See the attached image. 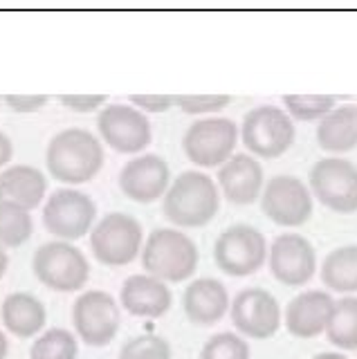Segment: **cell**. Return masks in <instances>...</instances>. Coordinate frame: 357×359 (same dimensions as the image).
<instances>
[{
	"instance_id": "cell-1",
	"label": "cell",
	"mask_w": 357,
	"mask_h": 359,
	"mask_svg": "<svg viewBox=\"0 0 357 359\" xmlns=\"http://www.w3.org/2000/svg\"><path fill=\"white\" fill-rule=\"evenodd\" d=\"M46 164L54 180L63 184H86L102 171L104 146L88 128H63L50 140Z\"/></svg>"
},
{
	"instance_id": "cell-2",
	"label": "cell",
	"mask_w": 357,
	"mask_h": 359,
	"mask_svg": "<svg viewBox=\"0 0 357 359\" xmlns=\"http://www.w3.org/2000/svg\"><path fill=\"white\" fill-rule=\"evenodd\" d=\"M220 209V191L214 177L203 171H184L171 180L162 198V211L175 227H205Z\"/></svg>"
},
{
	"instance_id": "cell-3",
	"label": "cell",
	"mask_w": 357,
	"mask_h": 359,
	"mask_svg": "<svg viewBox=\"0 0 357 359\" xmlns=\"http://www.w3.org/2000/svg\"><path fill=\"white\" fill-rule=\"evenodd\" d=\"M198 261L200 252L191 236L173 227L153 229L142 247V267L147 269L144 274L160 278L166 285L191 278Z\"/></svg>"
},
{
	"instance_id": "cell-4",
	"label": "cell",
	"mask_w": 357,
	"mask_h": 359,
	"mask_svg": "<svg viewBox=\"0 0 357 359\" xmlns=\"http://www.w3.org/2000/svg\"><path fill=\"white\" fill-rule=\"evenodd\" d=\"M144 229L137 218L124 211L102 216L90 229V250L102 265L124 267L142 254Z\"/></svg>"
},
{
	"instance_id": "cell-5",
	"label": "cell",
	"mask_w": 357,
	"mask_h": 359,
	"mask_svg": "<svg viewBox=\"0 0 357 359\" xmlns=\"http://www.w3.org/2000/svg\"><path fill=\"white\" fill-rule=\"evenodd\" d=\"M295 121L283 108L259 106L252 108L241 123V142L256 160H274L290 151L295 144Z\"/></svg>"
},
{
	"instance_id": "cell-6",
	"label": "cell",
	"mask_w": 357,
	"mask_h": 359,
	"mask_svg": "<svg viewBox=\"0 0 357 359\" xmlns=\"http://www.w3.org/2000/svg\"><path fill=\"white\" fill-rule=\"evenodd\" d=\"M34 276L54 292H76L90 278V263L86 254L72 243H43L32 258Z\"/></svg>"
},
{
	"instance_id": "cell-7",
	"label": "cell",
	"mask_w": 357,
	"mask_h": 359,
	"mask_svg": "<svg viewBox=\"0 0 357 359\" xmlns=\"http://www.w3.org/2000/svg\"><path fill=\"white\" fill-rule=\"evenodd\" d=\"M97 218V202L79 189L61 187L46 198L43 224L57 241L74 243L90 233Z\"/></svg>"
},
{
	"instance_id": "cell-8",
	"label": "cell",
	"mask_w": 357,
	"mask_h": 359,
	"mask_svg": "<svg viewBox=\"0 0 357 359\" xmlns=\"http://www.w3.org/2000/svg\"><path fill=\"white\" fill-rule=\"evenodd\" d=\"M214 263L229 276H252L267 263V241L252 224L236 222L214 243Z\"/></svg>"
},
{
	"instance_id": "cell-9",
	"label": "cell",
	"mask_w": 357,
	"mask_h": 359,
	"mask_svg": "<svg viewBox=\"0 0 357 359\" xmlns=\"http://www.w3.org/2000/svg\"><path fill=\"white\" fill-rule=\"evenodd\" d=\"M238 144V126L229 117H200L187 128L182 151L189 162L203 168L222 166Z\"/></svg>"
},
{
	"instance_id": "cell-10",
	"label": "cell",
	"mask_w": 357,
	"mask_h": 359,
	"mask_svg": "<svg viewBox=\"0 0 357 359\" xmlns=\"http://www.w3.org/2000/svg\"><path fill=\"white\" fill-rule=\"evenodd\" d=\"M308 189L335 213L357 211V164L344 157H321L310 168Z\"/></svg>"
},
{
	"instance_id": "cell-11",
	"label": "cell",
	"mask_w": 357,
	"mask_h": 359,
	"mask_svg": "<svg viewBox=\"0 0 357 359\" xmlns=\"http://www.w3.org/2000/svg\"><path fill=\"white\" fill-rule=\"evenodd\" d=\"M121 312L115 297L106 290H86L72 306V325L76 337L95 348H104L119 332Z\"/></svg>"
},
{
	"instance_id": "cell-12",
	"label": "cell",
	"mask_w": 357,
	"mask_h": 359,
	"mask_svg": "<svg viewBox=\"0 0 357 359\" xmlns=\"http://www.w3.org/2000/svg\"><path fill=\"white\" fill-rule=\"evenodd\" d=\"M229 319L245 339H270L283 323V310L265 287H243L229 303Z\"/></svg>"
},
{
	"instance_id": "cell-13",
	"label": "cell",
	"mask_w": 357,
	"mask_h": 359,
	"mask_svg": "<svg viewBox=\"0 0 357 359\" xmlns=\"http://www.w3.org/2000/svg\"><path fill=\"white\" fill-rule=\"evenodd\" d=\"M261 209L278 227H301L312 216L315 198L297 175H274L261 191Z\"/></svg>"
},
{
	"instance_id": "cell-14",
	"label": "cell",
	"mask_w": 357,
	"mask_h": 359,
	"mask_svg": "<svg viewBox=\"0 0 357 359\" xmlns=\"http://www.w3.org/2000/svg\"><path fill=\"white\" fill-rule=\"evenodd\" d=\"M97 130L110 149L124 155L144 153L153 140L149 115L126 104H110L99 110Z\"/></svg>"
},
{
	"instance_id": "cell-15",
	"label": "cell",
	"mask_w": 357,
	"mask_h": 359,
	"mask_svg": "<svg viewBox=\"0 0 357 359\" xmlns=\"http://www.w3.org/2000/svg\"><path fill=\"white\" fill-rule=\"evenodd\" d=\"M267 265L281 285L304 287L317 272V252L301 233H278L267 247Z\"/></svg>"
},
{
	"instance_id": "cell-16",
	"label": "cell",
	"mask_w": 357,
	"mask_h": 359,
	"mask_svg": "<svg viewBox=\"0 0 357 359\" xmlns=\"http://www.w3.org/2000/svg\"><path fill=\"white\" fill-rule=\"evenodd\" d=\"M171 184V168L158 153H140L126 162L119 171V189L124 196L149 205L164 198Z\"/></svg>"
},
{
	"instance_id": "cell-17",
	"label": "cell",
	"mask_w": 357,
	"mask_h": 359,
	"mask_svg": "<svg viewBox=\"0 0 357 359\" xmlns=\"http://www.w3.org/2000/svg\"><path fill=\"white\" fill-rule=\"evenodd\" d=\"M216 184L231 205H252L261 198V191L265 187L263 166L250 153H234L225 164L218 166Z\"/></svg>"
},
{
	"instance_id": "cell-18",
	"label": "cell",
	"mask_w": 357,
	"mask_h": 359,
	"mask_svg": "<svg viewBox=\"0 0 357 359\" xmlns=\"http://www.w3.org/2000/svg\"><path fill=\"white\" fill-rule=\"evenodd\" d=\"M335 299L326 290H304L283 310V325L297 339H315L328 328Z\"/></svg>"
},
{
	"instance_id": "cell-19",
	"label": "cell",
	"mask_w": 357,
	"mask_h": 359,
	"mask_svg": "<svg viewBox=\"0 0 357 359\" xmlns=\"http://www.w3.org/2000/svg\"><path fill=\"white\" fill-rule=\"evenodd\" d=\"M119 303L133 317L160 319L171 310L173 294L164 280L149 274H130L119 290Z\"/></svg>"
},
{
	"instance_id": "cell-20",
	"label": "cell",
	"mask_w": 357,
	"mask_h": 359,
	"mask_svg": "<svg viewBox=\"0 0 357 359\" xmlns=\"http://www.w3.org/2000/svg\"><path fill=\"white\" fill-rule=\"evenodd\" d=\"M229 292L218 278L203 276L184 287L182 308L187 319L196 325H214L229 312Z\"/></svg>"
},
{
	"instance_id": "cell-21",
	"label": "cell",
	"mask_w": 357,
	"mask_h": 359,
	"mask_svg": "<svg viewBox=\"0 0 357 359\" xmlns=\"http://www.w3.org/2000/svg\"><path fill=\"white\" fill-rule=\"evenodd\" d=\"M48 194V177L32 164H9L0 171V200L27 211L36 209Z\"/></svg>"
},
{
	"instance_id": "cell-22",
	"label": "cell",
	"mask_w": 357,
	"mask_h": 359,
	"mask_svg": "<svg viewBox=\"0 0 357 359\" xmlns=\"http://www.w3.org/2000/svg\"><path fill=\"white\" fill-rule=\"evenodd\" d=\"M0 319L7 332H12L18 339H32L46 328L48 310L43 301L29 292H12L0 306Z\"/></svg>"
},
{
	"instance_id": "cell-23",
	"label": "cell",
	"mask_w": 357,
	"mask_h": 359,
	"mask_svg": "<svg viewBox=\"0 0 357 359\" xmlns=\"http://www.w3.org/2000/svg\"><path fill=\"white\" fill-rule=\"evenodd\" d=\"M319 149L335 157L349 153L357 146V104L335 106L317 126Z\"/></svg>"
},
{
	"instance_id": "cell-24",
	"label": "cell",
	"mask_w": 357,
	"mask_h": 359,
	"mask_svg": "<svg viewBox=\"0 0 357 359\" xmlns=\"http://www.w3.org/2000/svg\"><path fill=\"white\" fill-rule=\"evenodd\" d=\"M323 287L351 297L357 292V245H342L326 254L319 267Z\"/></svg>"
},
{
	"instance_id": "cell-25",
	"label": "cell",
	"mask_w": 357,
	"mask_h": 359,
	"mask_svg": "<svg viewBox=\"0 0 357 359\" xmlns=\"http://www.w3.org/2000/svg\"><path fill=\"white\" fill-rule=\"evenodd\" d=\"M339 351H357V297H342L335 301L328 328L323 332Z\"/></svg>"
},
{
	"instance_id": "cell-26",
	"label": "cell",
	"mask_w": 357,
	"mask_h": 359,
	"mask_svg": "<svg viewBox=\"0 0 357 359\" xmlns=\"http://www.w3.org/2000/svg\"><path fill=\"white\" fill-rule=\"evenodd\" d=\"M32 231H34V220L29 211L0 200V247L14 250V247L25 245Z\"/></svg>"
},
{
	"instance_id": "cell-27",
	"label": "cell",
	"mask_w": 357,
	"mask_h": 359,
	"mask_svg": "<svg viewBox=\"0 0 357 359\" xmlns=\"http://www.w3.org/2000/svg\"><path fill=\"white\" fill-rule=\"evenodd\" d=\"M79 341L76 334L65 328H48L34 337L29 348V359H76Z\"/></svg>"
},
{
	"instance_id": "cell-28",
	"label": "cell",
	"mask_w": 357,
	"mask_h": 359,
	"mask_svg": "<svg viewBox=\"0 0 357 359\" xmlns=\"http://www.w3.org/2000/svg\"><path fill=\"white\" fill-rule=\"evenodd\" d=\"M337 106V97L332 95H285L283 110L290 119L297 121H321Z\"/></svg>"
},
{
	"instance_id": "cell-29",
	"label": "cell",
	"mask_w": 357,
	"mask_h": 359,
	"mask_svg": "<svg viewBox=\"0 0 357 359\" xmlns=\"http://www.w3.org/2000/svg\"><path fill=\"white\" fill-rule=\"evenodd\" d=\"M200 359H250V344L238 332H218L205 341Z\"/></svg>"
},
{
	"instance_id": "cell-30",
	"label": "cell",
	"mask_w": 357,
	"mask_h": 359,
	"mask_svg": "<svg viewBox=\"0 0 357 359\" xmlns=\"http://www.w3.org/2000/svg\"><path fill=\"white\" fill-rule=\"evenodd\" d=\"M117 359H171V346L160 334L144 332L121 346Z\"/></svg>"
},
{
	"instance_id": "cell-31",
	"label": "cell",
	"mask_w": 357,
	"mask_h": 359,
	"mask_svg": "<svg viewBox=\"0 0 357 359\" xmlns=\"http://www.w3.org/2000/svg\"><path fill=\"white\" fill-rule=\"evenodd\" d=\"M231 104L229 95H175V106L184 115L194 117H211Z\"/></svg>"
},
{
	"instance_id": "cell-32",
	"label": "cell",
	"mask_w": 357,
	"mask_h": 359,
	"mask_svg": "<svg viewBox=\"0 0 357 359\" xmlns=\"http://www.w3.org/2000/svg\"><path fill=\"white\" fill-rule=\"evenodd\" d=\"M130 106L142 110L144 115H158L175 106V95H130Z\"/></svg>"
},
{
	"instance_id": "cell-33",
	"label": "cell",
	"mask_w": 357,
	"mask_h": 359,
	"mask_svg": "<svg viewBox=\"0 0 357 359\" xmlns=\"http://www.w3.org/2000/svg\"><path fill=\"white\" fill-rule=\"evenodd\" d=\"M61 104L72 112H95L106 106V95H61Z\"/></svg>"
},
{
	"instance_id": "cell-34",
	"label": "cell",
	"mask_w": 357,
	"mask_h": 359,
	"mask_svg": "<svg viewBox=\"0 0 357 359\" xmlns=\"http://www.w3.org/2000/svg\"><path fill=\"white\" fill-rule=\"evenodd\" d=\"M3 101L14 112H39L48 104V95H7Z\"/></svg>"
},
{
	"instance_id": "cell-35",
	"label": "cell",
	"mask_w": 357,
	"mask_h": 359,
	"mask_svg": "<svg viewBox=\"0 0 357 359\" xmlns=\"http://www.w3.org/2000/svg\"><path fill=\"white\" fill-rule=\"evenodd\" d=\"M12 155H14V144L3 130H0V168H5L12 162Z\"/></svg>"
},
{
	"instance_id": "cell-36",
	"label": "cell",
	"mask_w": 357,
	"mask_h": 359,
	"mask_svg": "<svg viewBox=\"0 0 357 359\" xmlns=\"http://www.w3.org/2000/svg\"><path fill=\"white\" fill-rule=\"evenodd\" d=\"M7 355H9V339L5 330L0 328V359H7Z\"/></svg>"
},
{
	"instance_id": "cell-37",
	"label": "cell",
	"mask_w": 357,
	"mask_h": 359,
	"mask_svg": "<svg viewBox=\"0 0 357 359\" xmlns=\"http://www.w3.org/2000/svg\"><path fill=\"white\" fill-rule=\"evenodd\" d=\"M7 267H9V254L5 247H0V278L7 274Z\"/></svg>"
},
{
	"instance_id": "cell-38",
	"label": "cell",
	"mask_w": 357,
	"mask_h": 359,
	"mask_svg": "<svg viewBox=\"0 0 357 359\" xmlns=\"http://www.w3.org/2000/svg\"><path fill=\"white\" fill-rule=\"evenodd\" d=\"M312 359H349L344 353H337V351H328V353H317Z\"/></svg>"
},
{
	"instance_id": "cell-39",
	"label": "cell",
	"mask_w": 357,
	"mask_h": 359,
	"mask_svg": "<svg viewBox=\"0 0 357 359\" xmlns=\"http://www.w3.org/2000/svg\"><path fill=\"white\" fill-rule=\"evenodd\" d=\"M0 101H3V99H0Z\"/></svg>"
}]
</instances>
